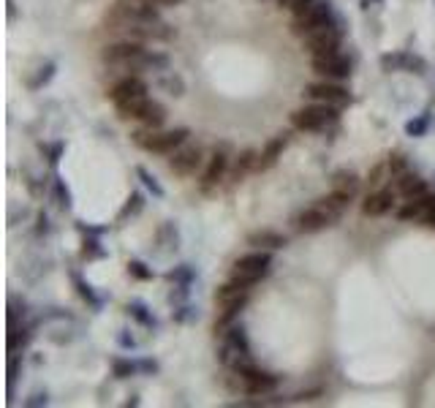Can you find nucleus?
I'll use <instances>...</instances> for the list:
<instances>
[{
	"mask_svg": "<svg viewBox=\"0 0 435 408\" xmlns=\"http://www.w3.org/2000/svg\"><path fill=\"white\" fill-rule=\"evenodd\" d=\"M101 57L106 66H115V68H123V71H147L150 50L145 47V41L123 38V41H117V44L103 47Z\"/></svg>",
	"mask_w": 435,
	"mask_h": 408,
	"instance_id": "f257e3e1",
	"label": "nucleus"
},
{
	"mask_svg": "<svg viewBox=\"0 0 435 408\" xmlns=\"http://www.w3.org/2000/svg\"><path fill=\"white\" fill-rule=\"evenodd\" d=\"M188 139V128H175V131H153V128H142L133 133V142L155 155H172L177 147L185 145Z\"/></svg>",
	"mask_w": 435,
	"mask_h": 408,
	"instance_id": "f03ea898",
	"label": "nucleus"
},
{
	"mask_svg": "<svg viewBox=\"0 0 435 408\" xmlns=\"http://www.w3.org/2000/svg\"><path fill=\"white\" fill-rule=\"evenodd\" d=\"M270 267H272V256H270V251H261V248H256L253 254L239 256V258L234 261L231 278L251 289L253 283H258L264 275H267V272H270Z\"/></svg>",
	"mask_w": 435,
	"mask_h": 408,
	"instance_id": "7ed1b4c3",
	"label": "nucleus"
},
{
	"mask_svg": "<svg viewBox=\"0 0 435 408\" xmlns=\"http://www.w3.org/2000/svg\"><path fill=\"white\" fill-rule=\"evenodd\" d=\"M337 120V106L330 103H318L313 101L310 106H302L297 112H291V126L297 131H324L327 126H332Z\"/></svg>",
	"mask_w": 435,
	"mask_h": 408,
	"instance_id": "20e7f679",
	"label": "nucleus"
},
{
	"mask_svg": "<svg viewBox=\"0 0 435 408\" xmlns=\"http://www.w3.org/2000/svg\"><path fill=\"white\" fill-rule=\"evenodd\" d=\"M202 163H205V150L199 147V145H182L177 147L172 158H169V169L179 175V177H191V175H196L199 169H202Z\"/></svg>",
	"mask_w": 435,
	"mask_h": 408,
	"instance_id": "39448f33",
	"label": "nucleus"
},
{
	"mask_svg": "<svg viewBox=\"0 0 435 408\" xmlns=\"http://www.w3.org/2000/svg\"><path fill=\"white\" fill-rule=\"evenodd\" d=\"M109 99H112V103H115L117 109H120V106H128V103H136V101H142V99H147V85H145V79H139L136 74H128V77H123L112 87Z\"/></svg>",
	"mask_w": 435,
	"mask_h": 408,
	"instance_id": "423d86ee",
	"label": "nucleus"
},
{
	"mask_svg": "<svg viewBox=\"0 0 435 408\" xmlns=\"http://www.w3.org/2000/svg\"><path fill=\"white\" fill-rule=\"evenodd\" d=\"M307 50L313 52V57H321V54H334L340 47V33L334 30L332 22L321 25L318 30H313L310 36H305Z\"/></svg>",
	"mask_w": 435,
	"mask_h": 408,
	"instance_id": "0eeeda50",
	"label": "nucleus"
},
{
	"mask_svg": "<svg viewBox=\"0 0 435 408\" xmlns=\"http://www.w3.org/2000/svg\"><path fill=\"white\" fill-rule=\"evenodd\" d=\"M334 218L324 210V207H307L302 212L294 215V229L302 231V234H316V231H324L327 226H332Z\"/></svg>",
	"mask_w": 435,
	"mask_h": 408,
	"instance_id": "6e6552de",
	"label": "nucleus"
},
{
	"mask_svg": "<svg viewBox=\"0 0 435 408\" xmlns=\"http://www.w3.org/2000/svg\"><path fill=\"white\" fill-rule=\"evenodd\" d=\"M313 71L327 79H346L351 74V63L337 52L334 54H321V57H313Z\"/></svg>",
	"mask_w": 435,
	"mask_h": 408,
	"instance_id": "1a4fd4ad",
	"label": "nucleus"
},
{
	"mask_svg": "<svg viewBox=\"0 0 435 408\" xmlns=\"http://www.w3.org/2000/svg\"><path fill=\"white\" fill-rule=\"evenodd\" d=\"M128 120H136L142 128H153V131H158V128L166 123V106L153 101V99H145V101L133 109V115H131Z\"/></svg>",
	"mask_w": 435,
	"mask_h": 408,
	"instance_id": "9d476101",
	"label": "nucleus"
},
{
	"mask_svg": "<svg viewBox=\"0 0 435 408\" xmlns=\"http://www.w3.org/2000/svg\"><path fill=\"white\" fill-rule=\"evenodd\" d=\"M307 96L318 103H330V106H346L351 101L348 90L334 85V82H318V85H310L307 87Z\"/></svg>",
	"mask_w": 435,
	"mask_h": 408,
	"instance_id": "9b49d317",
	"label": "nucleus"
},
{
	"mask_svg": "<svg viewBox=\"0 0 435 408\" xmlns=\"http://www.w3.org/2000/svg\"><path fill=\"white\" fill-rule=\"evenodd\" d=\"M327 22H330V3H321V0H318L305 17L294 20V33H297V36H310L313 30H318V27L327 25Z\"/></svg>",
	"mask_w": 435,
	"mask_h": 408,
	"instance_id": "f8f14e48",
	"label": "nucleus"
},
{
	"mask_svg": "<svg viewBox=\"0 0 435 408\" xmlns=\"http://www.w3.org/2000/svg\"><path fill=\"white\" fill-rule=\"evenodd\" d=\"M226 172H229V155H226V150H215L207 161L205 172H202V191L215 188L221 180L226 177Z\"/></svg>",
	"mask_w": 435,
	"mask_h": 408,
	"instance_id": "ddd939ff",
	"label": "nucleus"
},
{
	"mask_svg": "<svg viewBox=\"0 0 435 408\" xmlns=\"http://www.w3.org/2000/svg\"><path fill=\"white\" fill-rule=\"evenodd\" d=\"M242 379V389L248 392V395H270V392H275V386H278V379L272 376V373H261L256 367H251L248 373H242L239 376Z\"/></svg>",
	"mask_w": 435,
	"mask_h": 408,
	"instance_id": "4468645a",
	"label": "nucleus"
},
{
	"mask_svg": "<svg viewBox=\"0 0 435 408\" xmlns=\"http://www.w3.org/2000/svg\"><path fill=\"white\" fill-rule=\"evenodd\" d=\"M248 245L253 248H261V251H281L288 245V237L281 234V231H272V229H261L248 234Z\"/></svg>",
	"mask_w": 435,
	"mask_h": 408,
	"instance_id": "2eb2a0df",
	"label": "nucleus"
},
{
	"mask_svg": "<svg viewBox=\"0 0 435 408\" xmlns=\"http://www.w3.org/2000/svg\"><path fill=\"white\" fill-rule=\"evenodd\" d=\"M392 207H395V194L392 191H376L362 202V212L370 218H381Z\"/></svg>",
	"mask_w": 435,
	"mask_h": 408,
	"instance_id": "dca6fc26",
	"label": "nucleus"
},
{
	"mask_svg": "<svg viewBox=\"0 0 435 408\" xmlns=\"http://www.w3.org/2000/svg\"><path fill=\"white\" fill-rule=\"evenodd\" d=\"M286 145H288V139H286V136H278V139L267 142V147L258 153L256 172H267V169H272V166L278 163V158L283 155V150H286Z\"/></svg>",
	"mask_w": 435,
	"mask_h": 408,
	"instance_id": "f3484780",
	"label": "nucleus"
},
{
	"mask_svg": "<svg viewBox=\"0 0 435 408\" xmlns=\"http://www.w3.org/2000/svg\"><path fill=\"white\" fill-rule=\"evenodd\" d=\"M397 194H400L403 199H419V196L427 194V182L419 177V175L406 172L403 177H397Z\"/></svg>",
	"mask_w": 435,
	"mask_h": 408,
	"instance_id": "a211bd4d",
	"label": "nucleus"
},
{
	"mask_svg": "<svg viewBox=\"0 0 435 408\" xmlns=\"http://www.w3.org/2000/svg\"><path fill=\"white\" fill-rule=\"evenodd\" d=\"M351 199H354V196H348V194H343V191H332L330 196H324V199H321V204H318V207H324V210L332 215L334 221H337V218H340V215L348 210Z\"/></svg>",
	"mask_w": 435,
	"mask_h": 408,
	"instance_id": "6ab92c4d",
	"label": "nucleus"
},
{
	"mask_svg": "<svg viewBox=\"0 0 435 408\" xmlns=\"http://www.w3.org/2000/svg\"><path fill=\"white\" fill-rule=\"evenodd\" d=\"M256 163H258V153H253V150H242V153L237 155V163H234V169H231V177L242 180L248 172H256Z\"/></svg>",
	"mask_w": 435,
	"mask_h": 408,
	"instance_id": "aec40b11",
	"label": "nucleus"
},
{
	"mask_svg": "<svg viewBox=\"0 0 435 408\" xmlns=\"http://www.w3.org/2000/svg\"><path fill=\"white\" fill-rule=\"evenodd\" d=\"M334 191H343V194H348V196H357V191H359V177L354 175V172H337L334 175Z\"/></svg>",
	"mask_w": 435,
	"mask_h": 408,
	"instance_id": "412c9836",
	"label": "nucleus"
},
{
	"mask_svg": "<svg viewBox=\"0 0 435 408\" xmlns=\"http://www.w3.org/2000/svg\"><path fill=\"white\" fill-rule=\"evenodd\" d=\"M408 66V52H395V54H381V71H406Z\"/></svg>",
	"mask_w": 435,
	"mask_h": 408,
	"instance_id": "4be33fe9",
	"label": "nucleus"
},
{
	"mask_svg": "<svg viewBox=\"0 0 435 408\" xmlns=\"http://www.w3.org/2000/svg\"><path fill=\"white\" fill-rule=\"evenodd\" d=\"M169 96H175V99H179V96H185V82L177 77V74H169V77H163L161 82H158Z\"/></svg>",
	"mask_w": 435,
	"mask_h": 408,
	"instance_id": "5701e85b",
	"label": "nucleus"
},
{
	"mask_svg": "<svg viewBox=\"0 0 435 408\" xmlns=\"http://www.w3.org/2000/svg\"><path fill=\"white\" fill-rule=\"evenodd\" d=\"M386 166H389V175L397 180V177H403L406 172H408V158L403 153H395L389 161H386Z\"/></svg>",
	"mask_w": 435,
	"mask_h": 408,
	"instance_id": "b1692460",
	"label": "nucleus"
},
{
	"mask_svg": "<svg viewBox=\"0 0 435 408\" xmlns=\"http://www.w3.org/2000/svg\"><path fill=\"white\" fill-rule=\"evenodd\" d=\"M226 343L237 346V349H242V351H251L248 337H245V330H242V327H231V330L226 332Z\"/></svg>",
	"mask_w": 435,
	"mask_h": 408,
	"instance_id": "393cba45",
	"label": "nucleus"
},
{
	"mask_svg": "<svg viewBox=\"0 0 435 408\" xmlns=\"http://www.w3.org/2000/svg\"><path fill=\"white\" fill-rule=\"evenodd\" d=\"M136 175H139V177H142V182H145V185H147V188H150V191H153L155 196H158V199H161V196H163V194H166V191H163V188H161V182H158V180H155V175H150V172H147V169H145V166H139V169H136Z\"/></svg>",
	"mask_w": 435,
	"mask_h": 408,
	"instance_id": "a878e982",
	"label": "nucleus"
},
{
	"mask_svg": "<svg viewBox=\"0 0 435 408\" xmlns=\"http://www.w3.org/2000/svg\"><path fill=\"white\" fill-rule=\"evenodd\" d=\"M128 275L136 278V281H150L153 278V270L147 264H142V261H128Z\"/></svg>",
	"mask_w": 435,
	"mask_h": 408,
	"instance_id": "bb28decb",
	"label": "nucleus"
},
{
	"mask_svg": "<svg viewBox=\"0 0 435 408\" xmlns=\"http://www.w3.org/2000/svg\"><path fill=\"white\" fill-rule=\"evenodd\" d=\"M112 367H115V376L117 379H128V376H133V370H136V365H131L128 359H115Z\"/></svg>",
	"mask_w": 435,
	"mask_h": 408,
	"instance_id": "cd10ccee",
	"label": "nucleus"
},
{
	"mask_svg": "<svg viewBox=\"0 0 435 408\" xmlns=\"http://www.w3.org/2000/svg\"><path fill=\"white\" fill-rule=\"evenodd\" d=\"M142 207H145V202H142V196H139V194H133V196H131V199H128V204L123 207V212H120V221H126L128 215H136V212H139Z\"/></svg>",
	"mask_w": 435,
	"mask_h": 408,
	"instance_id": "c85d7f7f",
	"label": "nucleus"
},
{
	"mask_svg": "<svg viewBox=\"0 0 435 408\" xmlns=\"http://www.w3.org/2000/svg\"><path fill=\"white\" fill-rule=\"evenodd\" d=\"M145 310H147L145 305H128V313L136 321H142V324H147V327H155V319L150 313H145Z\"/></svg>",
	"mask_w": 435,
	"mask_h": 408,
	"instance_id": "c756f323",
	"label": "nucleus"
},
{
	"mask_svg": "<svg viewBox=\"0 0 435 408\" xmlns=\"http://www.w3.org/2000/svg\"><path fill=\"white\" fill-rule=\"evenodd\" d=\"M316 3H318V0H294L288 8H291V14H294V20H300V17H305V14L310 11V8H313V6H316Z\"/></svg>",
	"mask_w": 435,
	"mask_h": 408,
	"instance_id": "7c9ffc66",
	"label": "nucleus"
},
{
	"mask_svg": "<svg viewBox=\"0 0 435 408\" xmlns=\"http://www.w3.org/2000/svg\"><path fill=\"white\" fill-rule=\"evenodd\" d=\"M27 337H30L27 330H11L8 332V349H11V351H17L20 346H25Z\"/></svg>",
	"mask_w": 435,
	"mask_h": 408,
	"instance_id": "2f4dec72",
	"label": "nucleus"
},
{
	"mask_svg": "<svg viewBox=\"0 0 435 408\" xmlns=\"http://www.w3.org/2000/svg\"><path fill=\"white\" fill-rule=\"evenodd\" d=\"M52 77H54V63H47V66L41 68L38 79H30V87L36 90V87H41V85H47V82H50Z\"/></svg>",
	"mask_w": 435,
	"mask_h": 408,
	"instance_id": "473e14b6",
	"label": "nucleus"
},
{
	"mask_svg": "<svg viewBox=\"0 0 435 408\" xmlns=\"http://www.w3.org/2000/svg\"><path fill=\"white\" fill-rule=\"evenodd\" d=\"M425 131H427V117H416V120H411L408 126H406L408 136H422Z\"/></svg>",
	"mask_w": 435,
	"mask_h": 408,
	"instance_id": "72a5a7b5",
	"label": "nucleus"
},
{
	"mask_svg": "<svg viewBox=\"0 0 435 408\" xmlns=\"http://www.w3.org/2000/svg\"><path fill=\"white\" fill-rule=\"evenodd\" d=\"M54 196L60 199V202H57V204H60V207H66V210L71 207V194H68V188H66V185H63L60 180L54 182Z\"/></svg>",
	"mask_w": 435,
	"mask_h": 408,
	"instance_id": "f704fd0d",
	"label": "nucleus"
},
{
	"mask_svg": "<svg viewBox=\"0 0 435 408\" xmlns=\"http://www.w3.org/2000/svg\"><path fill=\"white\" fill-rule=\"evenodd\" d=\"M82 256H84V258H101L103 251L98 248V242H96V240H87V242H84V248H82Z\"/></svg>",
	"mask_w": 435,
	"mask_h": 408,
	"instance_id": "c9c22d12",
	"label": "nucleus"
},
{
	"mask_svg": "<svg viewBox=\"0 0 435 408\" xmlns=\"http://www.w3.org/2000/svg\"><path fill=\"white\" fill-rule=\"evenodd\" d=\"M384 172H389V166H376V169H373V172H370V177H367V182H370V188H378V185H381V182H384Z\"/></svg>",
	"mask_w": 435,
	"mask_h": 408,
	"instance_id": "e433bc0d",
	"label": "nucleus"
},
{
	"mask_svg": "<svg viewBox=\"0 0 435 408\" xmlns=\"http://www.w3.org/2000/svg\"><path fill=\"white\" fill-rule=\"evenodd\" d=\"M406 71H411V74H422V71H425V60L416 57V54H408V66H406Z\"/></svg>",
	"mask_w": 435,
	"mask_h": 408,
	"instance_id": "4c0bfd02",
	"label": "nucleus"
},
{
	"mask_svg": "<svg viewBox=\"0 0 435 408\" xmlns=\"http://www.w3.org/2000/svg\"><path fill=\"white\" fill-rule=\"evenodd\" d=\"M188 278H191V270H188L185 264L179 267L177 272H169V281H188Z\"/></svg>",
	"mask_w": 435,
	"mask_h": 408,
	"instance_id": "58836bf2",
	"label": "nucleus"
},
{
	"mask_svg": "<svg viewBox=\"0 0 435 408\" xmlns=\"http://www.w3.org/2000/svg\"><path fill=\"white\" fill-rule=\"evenodd\" d=\"M25 406H47V395H33V398H27Z\"/></svg>",
	"mask_w": 435,
	"mask_h": 408,
	"instance_id": "ea45409f",
	"label": "nucleus"
},
{
	"mask_svg": "<svg viewBox=\"0 0 435 408\" xmlns=\"http://www.w3.org/2000/svg\"><path fill=\"white\" fill-rule=\"evenodd\" d=\"M142 370H147V373H155V370H158V365L147 359V362H142Z\"/></svg>",
	"mask_w": 435,
	"mask_h": 408,
	"instance_id": "a19ab883",
	"label": "nucleus"
},
{
	"mask_svg": "<svg viewBox=\"0 0 435 408\" xmlns=\"http://www.w3.org/2000/svg\"><path fill=\"white\" fill-rule=\"evenodd\" d=\"M150 3H155V6H161V8H163V6H177L179 0H150Z\"/></svg>",
	"mask_w": 435,
	"mask_h": 408,
	"instance_id": "79ce46f5",
	"label": "nucleus"
},
{
	"mask_svg": "<svg viewBox=\"0 0 435 408\" xmlns=\"http://www.w3.org/2000/svg\"><path fill=\"white\" fill-rule=\"evenodd\" d=\"M278 3H281V6H286V8H288V6L294 3V0H278Z\"/></svg>",
	"mask_w": 435,
	"mask_h": 408,
	"instance_id": "37998d69",
	"label": "nucleus"
}]
</instances>
